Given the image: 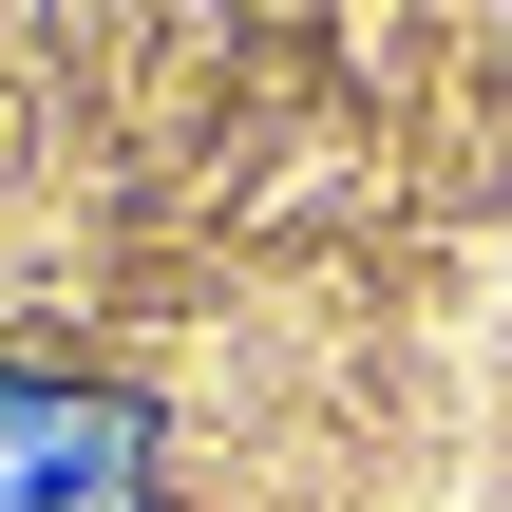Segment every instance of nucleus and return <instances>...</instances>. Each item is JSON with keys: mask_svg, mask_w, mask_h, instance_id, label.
<instances>
[{"mask_svg": "<svg viewBox=\"0 0 512 512\" xmlns=\"http://www.w3.org/2000/svg\"><path fill=\"white\" fill-rule=\"evenodd\" d=\"M152 456H171L152 399L0 361V512H152Z\"/></svg>", "mask_w": 512, "mask_h": 512, "instance_id": "1", "label": "nucleus"}]
</instances>
